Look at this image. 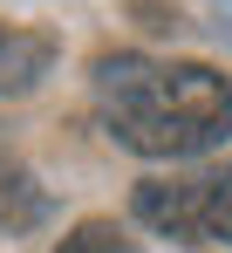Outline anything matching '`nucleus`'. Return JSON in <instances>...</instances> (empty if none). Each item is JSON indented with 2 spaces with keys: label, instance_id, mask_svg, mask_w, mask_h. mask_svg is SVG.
Listing matches in <instances>:
<instances>
[{
  "label": "nucleus",
  "instance_id": "obj_1",
  "mask_svg": "<svg viewBox=\"0 0 232 253\" xmlns=\"http://www.w3.org/2000/svg\"><path fill=\"white\" fill-rule=\"evenodd\" d=\"M96 103H103L110 137L137 158H198L232 137V83L205 62L103 55Z\"/></svg>",
  "mask_w": 232,
  "mask_h": 253
},
{
  "label": "nucleus",
  "instance_id": "obj_2",
  "mask_svg": "<svg viewBox=\"0 0 232 253\" xmlns=\"http://www.w3.org/2000/svg\"><path fill=\"white\" fill-rule=\"evenodd\" d=\"M137 219L185 247H232V165L205 178H144Z\"/></svg>",
  "mask_w": 232,
  "mask_h": 253
},
{
  "label": "nucleus",
  "instance_id": "obj_3",
  "mask_svg": "<svg viewBox=\"0 0 232 253\" xmlns=\"http://www.w3.org/2000/svg\"><path fill=\"white\" fill-rule=\"evenodd\" d=\"M48 69H55V35L0 21V96H28Z\"/></svg>",
  "mask_w": 232,
  "mask_h": 253
},
{
  "label": "nucleus",
  "instance_id": "obj_4",
  "mask_svg": "<svg viewBox=\"0 0 232 253\" xmlns=\"http://www.w3.org/2000/svg\"><path fill=\"white\" fill-rule=\"evenodd\" d=\"M48 219V192L35 185V171L0 158V233H35Z\"/></svg>",
  "mask_w": 232,
  "mask_h": 253
},
{
  "label": "nucleus",
  "instance_id": "obj_5",
  "mask_svg": "<svg viewBox=\"0 0 232 253\" xmlns=\"http://www.w3.org/2000/svg\"><path fill=\"white\" fill-rule=\"evenodd\" d=\"M55 253H130V240L116 233L110 219H82V226H76V233H69Z\"/></svg>",
  "mask_w": 232,
  "mask_h": 253
},
{
  "label": "nucleus",
  "instance_id": "obj_6",
  "mask_svg": "<svg viewBox=\"0 0 232 253\" xmlns=\"http://www.w3.org/2000/svg\"><path fill=\"white\" fill-rule=\"evenodd\" d=\"M137 14H144V28L151 35H178V7H164V0H130Z\"/></svg>",
  "mask_w": 232,
  "mask_h": 253
},
{
  "label": "nucleus",
  "instance_id": "obj_7",
  "mask_svg": "<svg viewBox=\"0 0 232 253\" xmlns=\"http://www.w3.org/2000/svg\"><path fill=\"white\" fill-rule=\"evenodd\" d=\"M212 7V28H219V42H232V0H205Z\"/></svg>",
  "mask_w": 232,
  "mask_h": 253
}]
</instances>
